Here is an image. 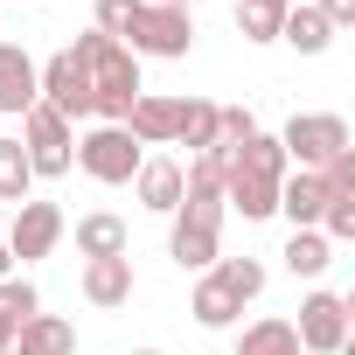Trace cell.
Returning a JSON list of instances; mask_svg holds the SVG:
<instances>
[{"mask_svg":"<svg viewBox=\"0 0 355 355\" xmlns=\"http://www.w3.org/2000/svg\"><path fill=\"white\" fill-rule=\"evenodd\" d=\"M125 49L132 56H160V63H182L196 49V15H182V8H139L132 28H125Z\"/></svg>","mask_w":355,"mask_h":355,"instance_id":"obj_5","label":"cell"},{"mask_svg":"<svg viewBox=\"0 0 355 355\" xmlns=\"http://www.w3.org/2000/svg\"><path fill=\"white\" fill-rule=\"evenodd\" d=\"M132 189H139V202H146L153 216H174V209H182V160L146 153V160H139V174H132Z\"/></svg>","mask_w":355,"mask_h":355,"instance_id":"obj_12","label":"cell"},{"mask_svg":"<svg viewBox=\"0 0 355 355\" xmlns=\"http://www.w3.org/2000/svg\"><path fill=\"white\" fill-rule=\"evenodd\" d=\"M21 153H28V174H35V182H56V174L77 167V125L35 98V105L21 112Z\"/></svg>","mask_w":355,"mask_h":355,"instance_id":"obj_3","label":"cell"},{"mask_svg":"<svg viewBox=\"0 0 355 355\" xmlns=\"http://www.w3.org/2000/svg\"><path fill=\"white\" fill-rule=\"evenodd\" d=\"M279 258H286V272H293V279H320V272L334 265V244H327L320 230H293Z\"/></svg>","mask_w":355,"mask_h":355,"instance_id":"obj_22","label":"cell"},{"mask_svg":"<svg viewBox=\"0 0 355 355\" xmlns=\"http://www.w3.org/2000/svg\"><path fill=\"white\" fill-rule=\"evenodd\" d=\"M146 8V0H98V35H112V42H125V28H132V15Z\"/></svg>","mask_w":355,"mask_h":355,"instance_id":"obj_27","label":"cell"},{"mask_svg":"<svg viewBox=\"0 0 355 355\" xmlns=\"http://www.w3.org/2000/svg\"><path fill=\"white\" fill-rule=\"evenodd\" d=\"M0 355H8V348H0Z\"/></svg>","mask_w":355,"mask_h":355,"instance_id":"obj_34","label":"cell"},{"mask_svg":"<svg viewBox=\"0 0 355 355\" xmlns=\"http://www.w3.org/2000/svg\"><path fill=\"white\" fill-rule=\"evenodd\" d=\"M63 244V209L56 202H21L15 209V223H8V251H15V265H35V258H49Z\"/></svg>","mask_w":355,"mask_h":355,"instance_id":"obj_8","label":"cell"},{"mask_svg":"<svg viewBox=\"0 0 355 355\" xmlns=\"http://www.w3.org/2000/svg\"><path fill=\"white\" fill-rule=\"evenodd\" d=\"M216 112H223V105H209V98H182V112H174V146H189V153L223 146V139H216Z\"/></svg>","mask_w":355,"mask_h":355,"instance_id":"obj_20","label":"cell"},{"mask_svg":"<svg viewBox=\"0 0 355 355\" xmlns=\"http://www.w3.org/2000/svg\"><path fill=\"white\" fill-rule=\"evenodd\" d=\"M77 251H84V258H125V251H132V230H125V216H112V209H91V216H77Z\"/></svg>","mask_w":355,"mask_h":355,"instance_id":"obj_15","label":"cell"},{"mask_svg":"<svg viewBox=\"0 0 355 355\" xmlns=\"http://www.w3.org/2000/svg\"><path fill=\"white\" fill-rule=\"evenodd\" d=\"M313 8H320L327 28H348V21H355V0H313Z\"/></svg>","mask_w":355,"mask_h":355,"instance_id":"obj_28","label":"cell"},{"mask_svg":"<svg viewBox=\"0 0 355 355\" xmlns=\"http://www.w3.org/2000/svg\"><path fill=\"white\" fill-rule=\"evenodd\" d=\"M132 355H167V348H132Z\"/></svg>","mask_w":355,"mask_h":355,"instance_id":"obj_32","label":"cell"},{"mask_svg":"<svg viewBox=\"0 0 355 355\" xmlns=\"http://www.w3.org/2000/svg\"><path fill=\"white\" fill-rule=\"evenodd\" d=\"M146 8H182V15H196V0H146Z\"/></svg>","mask_w":355,"mask_h":355,"instance_id":"obj_30","label":"cell"},{"mask_svg":"<svg viewBox=\"0 0 355 355\" xmlns=\"http://www.w3.org/2000/svg\"><path fill=\"white\" fill-rule=\"evenodd\" d=\"M189 313L202 320V327H237V313H244V300L223 286V272L209 265L202 279H196V300H189Z\"/></svg>","mask_w":355,"mask_h":355,"instance_id":"obj_17","label":"cell"},{"mask_svg":"<svg viewBox=\"0 0 355 355\" xmlns=\"http://www.w3.org/2000/svg\"><path fill=\"white\" fill-rule=\"evenodd\" d=\"M223 209H237L244 223H265V216H279V182H258V174H237V167H230Z\"/></svg>","mask_w":355,"mask_h":355,"instance_id":"obj_16","label":"cell"},{"mask_svg":"<svg viewBox=\"0 0 355 355\" xmlns=\"http://www.w3.org/2000/svg\"><path fill=\"white\" fill-rule=\"evenodd\" d=\"M265 8H279V15H286V8H293V0H265Z\"/></svg>","mask_w":355,"mask_h":355,"instance_id":"obj_31","label":"cell"},{"mask_svg":"<svg viewBox=\"0 0 355 355\" xmlns=\"http://www.w3.org/2000/svg\"><path fill=\"white\" fill-rule=\"evenodd\" d=\"M216 272H223V286H230L244 306L265 293V265H258V258H216Z\"/></svg>","mask_w":355,"mask_h":355,"instance_id":"obj_25","label":"cell"},{"mask_svg":"<svg viewBox=\"0 0 355 355\" xmlns=\"http://www.w3.org/2000/svg\"><path fill=\"white\" fill-rule=\"evenodd\" d=\"M35 84H42V105L63 112L70 125L91 119V70L77 63V49H56L49 63H35Z\"/></svg>","mask_w":355,"mask_h":355,"instance_id":"obj_7","label":"cell"},{"mask_svg":"<svg viewBox=\"0 0 355 355\" xmlns=\"http://www.w3.org/2000/svg\"><path fill=\"white\" fill-rule=\"evenodd\" d=\"M28 189H35V174H28V153H21V139H0V209H21L28 202Z\"/></svg>","mask_w":355,"mask_h":355,"instance_id":"obj_24","label":"cell"},{"mask_svg":"<svg viewBox=\"0 0 355 355\" xmlns=\"http://www.w3.org/2000/svg\"><path fill=\"white\" fill-rule=\"evenodd\" d=\"M279 42H293L300 56H320V49L334 42V28L320 21V8H313V0H293V8L279 15Z\"/></svg>","mask_w":355,"mask_h":355,"instance_id":"obj_18","label":"cell"},{"mask_svg":"<svg viewBox=\"0 0 355 355\" xmlns=\"http://www.w3.org/2000/svg\"><path fill=\"white\" fill-rule=\"evenodd\" d=\"M230 8H237V0H230Z\"/></svg>","mask_w":355,"mask_h":355,"instance_id":"obj_33","label":"cell"},{"mask_svg":"<svg viewBox=\"0 0 355 355\" xmlns=\"http://www.w3.org/2000/svg\"><path fill=\"white\" fill-rule=\"evenodd\" d=\"M237 355H300V334H293V320L265 313V320H251L237 334Z\"/></svg>","mask_w":355,"mask_h":355,"instance_id":"obj_23","label":"cell"},{"mask_svg":"<svg viewBox=\"0 0 355 355\" xmlns=\"http://www.w3.org/2000/svg\"><path fill=\"white\" fill-rule=\"evenodd\" d=\"M84 300L98 313L132 306V258H84Z\"/></svg>","mask_w":355,"mask_h":355,"instance_id":"obj_9","label":"cell"},{"mask_svg":"<svg viewBox=\"0 0 355 355\" xmlns=\"http://www.w3.org/2000/svg\"><path fill=\"white\" fill-rule=\"evenodd\" d=\"M320 209H327V182L306 174V167H293L286 182H279V216L293 230H320Z\"/></svg>","mask_w":355,"mask_h":355,"instance_id":"obj_11","label":"cell"},{"mask_svg":"<svg viewBox=\"0 0 355 355\" xmlns=\"http://www.w3.org/2000/svg\"><path fill=\"white\" fill-rule=\"evenodd\" d=\"M174 112H182V98H153V91H139L132 112H125V132H132L139 146H174Z\"/></svg>","mask_w":355,"mask_h":355,"instance_id":"obj_13","label":"cell"},{"mask_svg":"<svg viewBox=\"0 0 355 355\" xmlns=\"http://www.w3.org/2000/svg\"><path fill=\"white\" fill-rule=\"evenodd\" d=\"M272 139H279L286 167H306V174H320L334 153H348V146H355V132H348V119H341V112H293V119H286V132H272Z\"/></svg>","mask_w":355,"mask_h":355,"instance_id":"obj_2","label":"cell"},{"mask_svg":"<svg viewBox=\"0 0 355 355\" xmlns=\"http://www.w3.org/2000/svg\"><path fill=\"white\" fill-rule=\"evenodd\" d=\"M35 98H42V84H35V56H28L21 42H0V112L21 119Z\"/></svg>","mask_w":355,"mask_h":355,"instance_id":"obj_10","label":"cell"},{"mask_svg":"<svg viewBox=\"0 0 355 355\" xmlns=\"http://www.w3.org/2000/svg\"><path fill=\"white\" fill-rule=\"evenodd\" d=\"M293 334H300V355H341V348L355 341V334H348V300L327 293V286H313V293L300 300Z\"/></svg>","mask_w":355,"mask_h":355,"instance_id":"obj_6","label":"cell"},{"mask_svg":"<svg viewBox=\"0 0 355 355\" xmlns=\"http://www.w3.org/2000/svg\"><path fill=\"white\" fill-rule=\"evenodd\" d=\"M167 258L182 265V272H209V265H216V230H209V223H189V216H174Z\"/></svg>","mask_w":355,"mask_h":355,"instance_id":"obj_19","label":"cell"},{"mask_svg":"<svg viewBox=\"0 0 355 355\" xmlns=\"http://www.w3.org/2000/svg\"><path fill=\"white\" fill-rule=\"evenodd\" d=\"M70 49H77V63L91 70V119H98V125H125L132 98L146 91V84H139V56H132L125 42L98 35V28H91V35H77Z\"/></svg>","mask_w":355,"mask_h":355,"instance_id":"obj_1","label":"cell"},{"mask_svg":"<svg viewBox=\"0 0 355 355\" xmlns=\"http://www.w3.org/2000/svg\"><path fill=\"white\" fill-rule=\"evenodd\" d=\"M237 35L244 42H279V8H265V0H237Z\"/></svg>","mask_w":355,"mask_h":355,"instance_id":"obj_26","label":"cell"},{"mask_svg":"<svg viewBox=\"0 0 355 355\" xmlns=\"http://www.w3.org/2000/svg\"><path fill=\"white\" fill-rule=\"evenodd\" d=\"M21 265H15V251H8V237H0V279H15Z\"/></svg>","mask_w":355,"mask_h":355,"instance_id":"obj_29","label":"cell"},{"mask_svg":"<svg viewBox=\"0 0 355 355\" xmlns=\"http://www.w3.org/2000/svg\"><path fill=\"white\" fill-rule=\"evenodd\" d=\"M139 160H146V146L125 125H91L77 139V167L91 174V182H105V189H125L132 174H139Z\"/></svg>","mask_w":355,"mask_h":355,"instance_id":"obj_4","label":"cell"},{"mask_svg":"<svg viewBox=\"0 0 355 355\" xmlns=\"http://www.w3.org/2000/svg\"><path fill=\"white\" fill-rule=\"evenodd\" d=\"M28 313H42V293L15 272V279H0V348H15V334H21V320Z\"/></svg>","mask_w":355,"mask_h":355,"instance_id":"obj_21","label":"cell"},{"mask_svg":"<svg viewBox=\"0 0 355 355\" xmlns=\"http://www.w3.org/2000/svg\"><path fill=\"white\" fill-rule=\"evenodd\" d=\"M8 355H77V327L63 313H28Z\"/></svg>","mask_w":355,"mask_h":355,"instance_id":"obj_14","label":"cell"}]
</instances>
